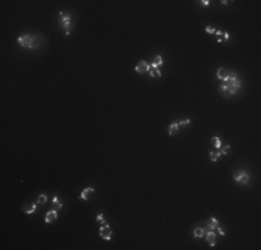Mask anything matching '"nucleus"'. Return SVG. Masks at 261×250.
<instances>
[{"label": "nucleus", "mask_w": 261, "mask_h": 250, "mask_svg": "<svg viewBox=\"0 0 261 250\" xmlns=\"http://www.w3.org/2000/svg\"><path fill=\"white\" fill-rule=\"evenodd\" d=\"M240 85H242V82H240V79L237 78L236 74H229V76H228L225 81H222V85H221V88H220V92L222 93L225 97L234 96V95H236L237 93Z\"/></svg>", "instance_id": "obj_1"}, {"label": "nucleus", "mask_w": 261, "mask_h": 250, "mask_svg": "<svg viewBox=\"0 0 261 250\" xmlns=\"http://www.w3.org/2000/svg\"><path fill=\"white\" fill-rule=\"evenodd\" d=\"M17 42L24 49H35L36 46H38V39H36V36H31V35H22V36H18Z\"/></svg>", "instance_id": "obj_2"}, {"label": "nucleus", "mask_w": 261, "mask_h": 250, "mask_svg": "<svg viewBox=\"0 0 261 250\" xmlns=\"http://www.w3.org/2000/svg\"><path fill=\"white\" fill-rule=\"evenodd\" d=\"M59 18H60V22H61L63 28L65 29V35H69V27H71V17L69 15H65L63 11L59 13Z\"/></svg>", "instance_id": "obj_3"}, {"label": "nucleus", "mask_w": 261, "mask_h": 250, "mask_svg": "<svg viewBox=\"0 0 261 250\" xmlns=\"http://www.w3.org/2000/svg\"><path fill=\"white\" fill-rule=\"evenodd\" d=\"M234 179L237 183H240V185H246L249 182V179H250V177H249V174L246 171H237L234 174Z\"/></svg>", "instance_id": "obj_4"}, {"label": "nucleus", "mask_w": 261, "mask_h": 250, "mask_svg": "<svg viewBox=\"0 0 261 250\" xmlns=\"http://www.w3.org/2000/svg\"><path fill=\"white\" fill-rule=\"evenodd\" d=\"M99 235L104 240H110L111 239V228L107 224H102V226H100V229H99Z\"/></svg>", "instance_id": "obj_5"}, {"label": "nucleus", "mask_w": 261, "mask_h": 250, "mask_svg": "<svg viewBox=\"0 0 261 250\" xmlns=\"http://www.w3.org/2000/svg\"><path fill=\"white\" fill-rule=\"evenodd\" d=\"M135 71L137 74H146V72L150 71V64L147 61H139L135 67Z\"/></svg>", "instance_id": "obj_6"}, {"label": "nucleus", "mask_w": 261, "mask_h": 250, "mask_svg": "<svg viewBox=\"0 0 261 250\" xmlns=\"http://www.w3.org/2000/svg\"><path fill=\"white\" fill-rule=\"evenodd\" d=\"M56 219H57V211H56V210H50V211L46 214L45 221L47 224H50V222H53V221H56Z\"/></svg>", "instance_id": "obj_7"}, {"label": "nucleus", "mask_w": 261, "mask_h": 250, "mask_svg": "<svg viewBox=\"0 0 261 250\" xmlns=\"http://www.w3.org/2000/svg\"><path fill=\"white\" fill-rule=\"evenodd\" d=\"M204 235H206V240L208 242L210 246H214L215 245V233H214V231H208Z\"/></svg>", "instance_id": "obj_8"}, {"label": "nucleus", "mask_w": 261, "mask_h": 250, "mask_svg": "<svg viewBox=\"0 0 261 250\" xmlns=\"http://www.w3.org/2000/svg\"><path fill=\"white\" fill-rule=\"evenodd\" d=\"M228 76H229V72H228V70L220 68L218 71H217V78L220 79V81H225Z\"/></svg>", "instance_id": "obj_9"}, {"label": "nucleus", "mask_w": 261, "mask_h": 250, "mask_svg": "<svg viewBox=\"0 0 261 250\" xmlns=\"http://www.w3.org/2000/svg\"><path fill=\"white\" fill-rule=\"evenodd\" d=\"M35 210H36V203H29V204L22 206V211L25 214H32Z\"/></svg>", "instance_id": "obj_10"}, {"label": "nucleus", "mask_w": 261, "mask_h": 250, "mask_svg": "<svg viewBox=\"0 0 261 250\" xmlns=\"http://www.w3.org/2000/svg\"><path fill=\"white\" fill-rule=\"evenodd\" d=\"M217 35V41L218 42H227L229 39V34L228 32H221V31H215Z\"/></svg>", "instance_id": "obj_11"}, {"label": "nucleus", "mask_w": 261, "mask_h": 250, "mask_svg": "<svg viewBox=\"0 0 261 250\" xmlns=\"http://www.w3.org/2000/svg\"><path fill=\"white\" fill-rule=\"evenodd\" d=\"M93 192H95V190H93V188H86V189H83V190H82V193H81V196H79V197H81L82 200H88Z\"/></svg>", "instance_id": "obj_12"}, {"label": "nucleus", "mask_w": 261, "mask_h": 250, "mask_svg": "<svg viewBox=\"0 0 261 250\" xmlns=\"http://www.w3.org/2000/svg\"><path fill=\"white\" fill-rule=\"evenodd\" d=\"M220 226V222H218V219L217 218H210V221H208V231H214V229H217Z\"/></svg>", "instance_id": "obj_13"}, {"label": "nucleus", "mask_w": 261, "mask_h": 250, "mask_svg": "<svg viewBox=\"0 0 261 250\" xmlns=\"http://www.w3.org/2000/svg\"><path fill=\"white\" fill-rule=\"evenodd\" d=\"M163 57L160 54H157L154 57V60H153V63H151L150 64V67H156V68H158V67H160V65H163Z\"/></svg>", "instance_id": "obj_14"}, {"label": "nucleus", "mask_w": 261, "mask_h": 250, "mask_svg": "<svg viewBox=\"0 0 261 250\" xmlns=\"http://www.w3.org/2000/svg\"><path fill=\"white\" fill-rule=\"evenodd\" d=\"M53 210H56V211H59L60 209L63 207V203H60V200H59V197H53Z\"/></svg>", "instance_id": "obj_15"}, {"label": "nucleus", "mask_w": 261, "mask_h": 250, "mask_svg": "<svg viewBox=\"0 0 261 250\" xmlns=\"http://www.w3.org/2000/svg\"><path fill=\"white\" fill-rule=\"evenodd\" d=\"M149 74H150V76H156V78H160V76H161V72H160V70L156 68V67H150V71H149Z\"/></svg>", "instance_id": "obj_16"}, {"label": "nucleus", "mask_w": 261, "mask_h": 250, "mask_svg": "<svg viewBox=\"0 0 261 250\" xmlns=\"http://www.w3.org/2000/svg\"><path fill=\"white\" fill-rule=\"evenodd\" d=\"M178 129H179V125L178 124H171V125H169V129H168V132H169V135H175L176 132H178Z\"/></svg>", "instance_id": "obj_17"}, {"label": "nucleus", "mask_w": 261, "mask_h": 250, "mask_svg": "<svg viewBox=\"0 0 261 250\" xmlns=\"http://www.w3.org/2000/svg\"><path fill=\"white\" fill-rule=\"evenodd\" d=\"M211 142L214 143V146H215L218 150H221V148H222V143H221V139L218 136H214L213 139H211Z\"/></svg>", "instance_id": "obj_18"}, {"label": "nucleus", "mask_w": 261, "mask_h": 250, "mask_svg": "<svg viewBox=\"0 0 261 250\" xmlns=\"http://www.w3.org/2000/svg\"><path fill=\"white\" fill-rule=\"evenodd\" d=\"M193 235H195V238H197V239H199V238H203L204 236V229H203V228H196V229L193 231Z\"/></svg>", "instance_id": "obj_19"}, {"label": "nucleus", "mask_w": 261, "mask_h": 250, "mask_svg": "<svg viewBox=\"0 0 261 250\" xmlns=\"http://www.w3.org/2000/svg\"><path fill=\"white\" fill-rule=\"evenodd\" d=\"M220 157H221L220 150H217V151H211V153H210V158H211V161H217Z\"/></svg>", "instance_id": "obj_20"}, {"label": "nucleus", "mask_w": 261, "mask_h": 250, "mask_svg": "<svg viewBox=\"0 0 261 250\" xmlns=\"http://www.w3.org/2000/svg\"><path fill=\"white\" fill-rule=\"evenodd\" d=\"M46 202H47V196H46V195H40L38 197V203H39V204H43V203H46Z\"/></svg>", "instance_id": "obj_21"}, {"label": "nucleus", "mask_w": 261, "mask_h": 250, "mask_svg": "<svg viewBox=\"0 0 261 250\" xmlns=\"http://www.w3.org/2000/svg\"><path fill=\"white\" fill-rule=\"evenodd\" d=\"M229 150H230V146H224V148H221V156H222V154H228L229 153Z\"/></svg>", "instance_id": "obj_22"}, {"label": "nucleus", "mask_w": 261, "mask_h": 250, "mask_svg": "<svg viewBox=\"0 0 261 250\" xmlns=\"http://www.w3.org/2000/svg\"><path fill=\"white\" fill-rule=\"evenodd\" d=\"M97 222H100V224H106V221H104V217H103V214H97Z\"/></svg>", "instance_id": "obj_23"}, {"label": "nucleus", "mask_w": 261, "mask_h": 250, "mask_svg": "<svg viewBox=\"0 0 261 250\" xmlns=\"http://www.w3.org/2000/svg\"><path fill=\"white\" fill-rule=\"evenodd\" d=\"M206 32L207 34H215V29L213 27H206Z\"/></svg>", "instance_id": "obj_24"}, {"label": "nucleus", "mask_w": 261, "mask_h": 250, "mask_svg": "<svg viewBox=\"0 0 261 250\" xmlns=\"http://www.w3.org/2000/svg\"><path fill=\"white\" fill-rule=\"evenodd\" d=\"M189 122H190V120H189V118H186V120H182V121H181L178 125H188Z\"/></svg>", "instance_id": "obj_25"}, {"label": "nucleus", "mask_w": 261, "mask_h": 250, "mask_svg": "<svg viewBox=\"0 0 261 250\" xmlns=\"http://www.w3.org/2000/svg\"><path fill=\"white\" fill-rule=\"evenodd\" d=\"M200 3H201V6L207 7V6H210V0H201V2H200Z\"/></svg>", "instance_id": "obj_26"}]
</instances>
